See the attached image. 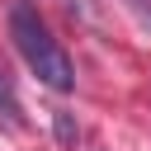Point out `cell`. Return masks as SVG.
<instances>
[{"label":"cell","mask_w":151,"mask_h":151,"mask_svg":"<svg viewBox=\"0 0 151 151\" xmlns=\"http://www.w3.org/2000/svg\"><path fill=\"white\" fill-rule=\"evenodd\" d=\"M9 38H14L19 57L28 61V71H33L47 90H57V94L76 90V66H71L66 47L52 38V28L42 24V14H38L33 5H24V0H19V5L9 9Z\"/></svg>","instance_id":"cell-1"},{"label":"cell","mask_w":151,"mask_h":151,"mask_svg":"<svg viewBox=\"0 0 151 151\" xmlns=\"http://www.w3.org/2000/svg\"><path fill=\"white\" fill-rule=\"evenodd\" d=\"M0 123L5 127H24V109H19V99H14V85H9V76H5V66H0Z\"/></svg>","instance_id":"cell-2"},{"label":"cell","mask_w":151,"mask_h":151,"mask_svg":"<svg viewBox=\"0 0 151 151\" xmlns=\"http://www.w3.org/2000/svg\"><path fill=\"white\" fill-rule=\"evenodd\" d=\"M127 9H132V14H137L146 28H151V0H127Z\"/></svg>","instance_id":"cell-3"},{"label":"cell","mask_w":151,"mask_h":151,"mask_svg":"<svg viewBox=\"0 0 151 151\" xmlns=\"http://www.w3.org/2000/svg\"><path fill=\"white\" fill-rule=\"evenodd\" d=\"M57 137H61V142H71V137H76V127H71V118H66V113H57Z\"/></svg>","instance_id":"cell-4"}]
</instances>
